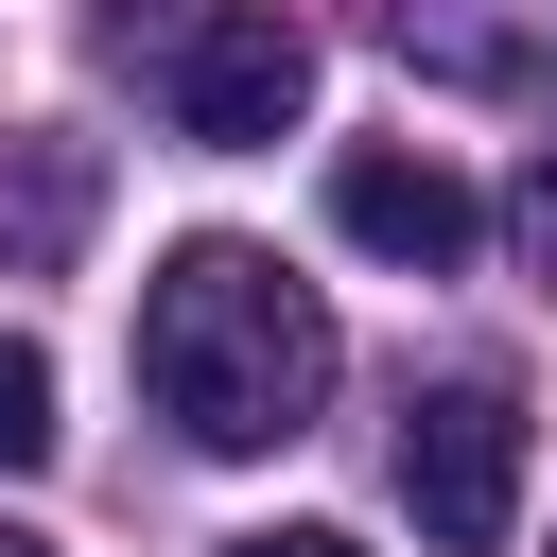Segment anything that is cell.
Listing matches in <instances>:
<instances>
[{
    "label": "cell",
    "mask_w": 557,
    "mask_h": 557,
    "mask_svg": "<svg viewBox=\"0 0 557 557\" xmlns=\"http://www.w3.org/2000/svg\"><path fill=\"white\" fill-rule=\"evenodd\" d=\"M331 296L313 278H278L261 244H174L157 278H139V400L191 435V453H278V435H313V400H331Z\"/></svg>",
    "instance_id": "cell-1"
},
{
    "label": "cell",
    "mask_w": 557,
    "mask_h": 557,
    "mask_svg": "<svg viewBox=\"0 0 557 557\" xmlns=\"http://www.w3.org/2000/svg\"><path fill=\"white\" fill-rule=\"evenodd\" d=\"M104 52L157 70L174 139H209V157H244V139H278L313 104V35L278 0H104Z\"/></svg>",
    "instance_id": "cell-2"
},
{
    "label": "cell",
    "mask_w": 557,
    "mask_h": 557,
    "mask_svg": "<svg viewBox=\"0 0 557 557\" xmlns=\"http://www.w3.org/2000/svg\"><path fill=\"white\" fill-rule=\"evenodd\" d=\"M400 505H418L435 557H505V522H522V400L487 366L400 400Z\"/></svg>",
    "instance_id": "cell-3"
},
{
    "label": "cell",
    "mask_w": 557,
    "mask_h": 557,
    "mask_svg": "<svg viewBox=\"0 0 557 557\" xmlns=\"http://www.w3.org/2000/svg\"><path fill=\"white\" fill-rule=\"evenodd\" d=\"M331 226H348L366 261H400V278H453L487 209H470V174H435V157L366 139V157H331Z\"/></svg>",
    "instance_id": "cell-4"
},
{
    "label": "cell",
    "mask_w": 557,
    "mask_h": 557,
    "mask_svg": "<svg viewBox=\"0 0 557 557\" xmlns=\"http://www.w3.org/2000/svg\"><path fill=\"white\" fill-rule=\"evenodd\" d=\"M400 70L487 87V104H557V0H400Z\"/></svg>",
    "instance_id": "cell-5"
},
{
    "label": "cell",
    "mask_w": 557,
    "mask_h": 557,
    "mask_svg": "<svg viewBox=\"0 0 557 557\" xmlns=\"http://www.w3.org/2000/svg\"><path fill=\"white\" fill-rule=\"evenodd\" d=\"M87 209H104V157L87 139H0V278H52L70 244H87Z\"/></svg>",
    "instance_id": "cell-6"
},
{
    "label": "cell",
    "mask_w": 557,
    "mask_h": 557,
    "mask_svg": "<svg viewBox=\"0 0 557 557\" xmlns=\"http://www.w3.org/2000/svg\"><path fill=\"white\" fill-rule=\"evenodd\" d=\"M52 453V366H35V331H0V470H35Z\"/></svg>",
    "instance_id": "cell-7"
},
{
    "label": "cell",
    "mask_w": 557,
    "mask_h": 557,
    "mask_svg": "<svg viewBox=\"0 0 557 557\" xmlns=\"http://www.w3.org/2000/svg\"><path fill=\"white\" fill-rule=\"evenodd\" d=\"M226 557H366V540H331V522H261V540H226Z\"/></svg>",
    "instance_id": "cell-8"
},
{
    "label": "cell",
    "mask_w": 557,
    "mask_h": 557,
    "mask_svg": "<svg viewBox=\"0 0 557 557\" xmlns=\"http://www.w3.org/2000/svg\"><path fill=\"white\" fill-rule=\"evenodd\" d=\"M0 557H35V540H17V522H0Z\"/></svg>",
    "instance_id": "cell-9"
}]
</instances>
